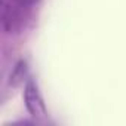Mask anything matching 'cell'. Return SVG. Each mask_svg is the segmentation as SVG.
Instances as JSON below:
<instances>
[{
  "instance_id": "obj_1",
  "label": "cell",
  "mask_w": 126,
  "mask_h": 126,
  "mask_svg": "<svg viewBox=\"0 0 126 126\" xmlns=\"http://www.w3.org/2000/svg\"><path fill=\"white\" fill-rule=\"evenodd\" d=\"M24 99H25V107H27V110L31 116L39 117V119L46 116V113H47L46 105H45V101H43L34 80L27 82L25 91H24Z\"/></svg>"
},
{
  "instance_id": "obj_2",
  "label": "cell",
  "mask_w": 126,
  "mask_h": 126,
  "mask_svg": "<svg viewBox=\"0 0 126 126\" xmlns=\"http://www.w3.org/2000/svg\"><path fill=\"white\" fill-rule=\"evenodd\" d=\"M40 0H21V3L24 6H33V5H37Z\"/></svg>"
}]
</instances>
